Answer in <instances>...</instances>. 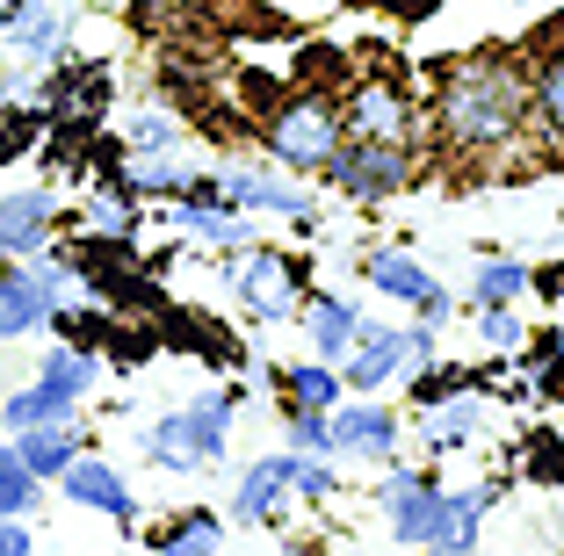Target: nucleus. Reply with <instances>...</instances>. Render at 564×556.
<instances>
[{"instance_id": "nucleus-1", "label": "nucleus", "mask_w": 564, "mask_h": 556, "mask_svg": "<svg viewBox=\"0 0 564 556\" xmlns=\"http://www.w3.org/2000/svg\"><path fill=\"white\" fill-rule=\"evenodd\" d=\"M529 131V66L507 51H464L434 80V138L448 152H499Z\"/></svg>"}, {"instance_id": "nucleus-2", "label": "nucleus", "mask_w": 564, "mask_h": 556, "mask_svg": "<svg viewBox=\"0 0 564 556\" xmlns=\"http://www.w3.org/2000/svg\"><path fill=\"white\" fill-rule=\"evenodd\" d=\"M340 138H348V123H340V101L333 95H312V87H297V95H275L261 116V152L268 166H282V174L297 181H318L333 166V152H340Z\"/></svg>"}, {"instance_id": "nucleus-3", "label": "nucleus", "mask_w": 564, "mask_h": 556, "mask_svg": "<svg viewBox=\"0 0 564 556\" xmlns=\"http://www.w3.org/2000/svg\"><path fill=\"white\" fill-rule=\"evenodd\" d=\"M232 405L239 391H210L182 412H160L145 434V462L152 470H174V477H196L225 462V441H232Z\"/></svg>"}, {"instance_id": "nucleus-4", "label": "nucleus", "mask_w": 564, "mask_h": 556, "mask_svg": "<svg viewBox=\"0 0 564 556\" xmlns=\"http://www.w3.org/2000/svg\"><path fill=\"white\" fill-rule=\"evenodd\" d=\"M413 174H420L413 138H340V152H333V166L318 181L348 203H391L413 188Z\"/></svg>"}, {"instance_id": "nucleus-5", "label": "nucleus", "mask_w": 564, "mask_h": 556, "mask_svg": "<svg viewBox=\"0 0 564 556\" xmlns=\"http://www.w3.org/2000/svg\"><path fill=\"white\" fill-rule=\"evenodd\" d=\"M225 282H232L239 312L261 318V326L297 318V304H304V261H290V253H275V246H232Z\"/></svg>"}, {"instance_id": "nucleus-6", "label": "nucleus", "mask_w": 564, "mask_h": 556, "mask_svg": "<svg viewBox=\"0 0 564 556\" xmlns=\"http://www.w3.org/2000/svg\"><path fill=\"white\" fill-rule=\"evenodd\" d=\"M377 513L391 527V542L405 549H442V513H448V484L434 470H413V462H391L377 484Z\"/></svg>"}, {"instance_id": "nucleus-7", "label": "nucleus", "mask_w": 564, "mask_h": 556, "mask_svg": "<svg viewBox=\"0 0 564 556\" xmlns=\"http://www.w3.org/2000/svg\"><path fill=\"white\" fill-rule=\"evenodd\" d=\"M66 290H73V261H44L36 253V268H0V340H22V332L36 326H58V312H66Z\"/></svg>"}, {"instance_id": "nucleus-8", "label": "nucleus", "mask_w": 564, "mask_h": 556, "mask_svg": "<svg viewBox=\"0 0 564 556\" xmlns=\"http://www.w3.org/2000/svg\"><path fill=\"white\" fill-rule=\"evenodd\" d=\"M362 282L377 296H391V304H405L413 318H427V326H448V312H456V296L442 290V275H434L420 253H405V246L369 253V261H362Z\"/></svg>"}, {"instance_id": "nucleus-9", "label": "nucleus", "mask_w": 564, "mask_h": 556, "mask_svg": "<svg viewBox=\"0 0 564 556\" xmlns=\"http://www.w3.org/2000/svg\"><path fill=\"white\" fill-rule=\"evenodd\" d=\"M217 188L247 217H290V225H304V231H312V217H318L312 188H304L297 174H282V166H217Z\"/></svg>"}, {"instance_id": "nucleus-10", "label": "nucleus", "mask_w": 564, "mask_h": 556, "mask_svg": "<svg viewBox=\"0 0 564 556\" xmlns=\"http://www.w3.org/2000/svg\"><path fill=\"white\" fill-rule=\"evenodd\" d=\"M405 441V419L383 397H340L333 405V456H355V462H399Z\"/></svg>"}, {"instance_id": "nucleus-11", "label": "nucleus", "mask_w": 564, "mask_h": 556, "mask_svg": "<svg viewBox=\"0 0 564 556\" xmlns=\"http://www.w3.org/2000/svg\"><path fill=\"white\" fill-rule=\"evenodd\" d=\"M166 217H174V231H188V239H203V246H225V253H232V246H253V217L239 210V203H225L217 174H196L182 196H174Z\"/></svg>"}, {"instance_id": "nucleus-12", "label": "nucleus", "mask_w": 564, "mask_h": 556, "mask_svg": "<svg viewBox=\"0 0 564 556\" xmlns=\"http://www.w3.org/2000/svg\"><path fill=\"white\" fill-rule=\"evenodd\" d=\"M405 369H413V332H405V326H369V318H362L348 361H340V383H348L355 397H383Z\"/></svg>"}, {"instance_id": "nucleus-13", "label": "nucleus", "mask_w": 564, "mask_h": 556, "mask_svg": "<svg viewBox=\"0 0 564 556\" xmlns=\"http://www.w3.org/2000/svg\"><path fill=\"white\" fill-rule=\"evenodd\" d=\"M58 491H66L73 506L101 513V521L138 527V499H131V484H123V470H117V462H101L95 448H80V456H73L66 470H58Z\"/></svg>"}, {"instance_id": "nucleus-14", "label": "nucleus", "mask_w": 564, "mask_h": 556, "mask_svg": "<svg viewBox=\"0 0 564 556\" xmlns=\"http://www.w3.org/2000/svg\"><path fill=\"white\" fill-rule=\"evenodd\" d=\"M340 123H348V138H420L413 95L391 80H355L348 101H340Z\"/></svg>"}, {"instance_id": "nucleus-15", "label": "nucleus", "mask_w": 564, "mask_h": 556, "mask_svg": "<svg viewBox=\"0 0 564 556\" xmlns=\"http://www.w3.org/2000/svg\"><path fill=\"white\" fill-rule=\"evenodd\" d=\"M51 231H58L51 188H0V253H8V261L51 253Z\"/></svg>"}, {"instance_id": "nucleus-16", "label": "nucleus", "mask_w": 564, "mask_h": 556, "mask_svg": "<svg viewBox=\"0 0 564 556\" xmlns=\"http://www.w3.org/2000/svg\"><path fill=\"white\" fill-rule=\"evenodd\" d=\"M290 448L282 456H261V462H247L239 470V484H232V521L239 527H268V521H282L290 513Z\"/></svg>"}, {"instance_id": "nucleus-17", "label": "nucleus", "mask_w": 564, "mask_h": 556, "mask_svg": "<svg viewBox=\"0 0 564 556\" xmlns=\"http://www.w3.org/2000/svg\"><path fill=\"white\" fill-rule=\"evenodd\" d=\"M117 181L131 188L138 203H145V196L174 203L188 181H196V166L182 160V145H123V152H117Z\"/></svg>"}, {"instance_id": "nucleus-18", "label": "nucleus", "mask_w": 564, "mask_h": 556, "mask_svg": "<svg viewBox=\"0 0 564 556\" xmlns=\"http://www.w3.org/2000/svg\"><path fill=\"white\" fill-rule=\"evenodd\" d=\"M297 318H304V340H312L318 361H348L355 332H362V312H355L348 296H333V290H304Z\"/></svg>"}, {"instance_id": "nucleus-19", "label": "nucleus", "mask_w": 564, "mask_h": 556, "mask_svg": "<svg viewBox=\"0 0 564 556\" xmlns=\"http://www.w3.org/2000/svg\"><path fill=\"white\" fill-rule=\"evenodd\" d=\"M529 123H543L550 138H564V22L529 58Z\"/></svg>"}, {"instance_id": "nucleus-20", "label": "nucleus", "mask_w": 564, "mask_h": 556, "mask_svg": "<svg viewBox=\"0 0 564 556\" xmlns=\"http://www.w3.org/2000/svg\"><path fill=\"white\" fill-rule=\"evenodd\" d=\"M80 448H87V434L73 426V412H66V419H36V426H15V456L30 462V470L44 477V484H58V470H66V462L80 456Z\"/></svg>"}, {"instance_id": "nucleus-21", "label": "nucleus", "mask_w": 564, "mask_h": 556, "mask_svg": "<svg viewBox=\"0 0 564 556\" xmlns=\"http://www.w3.org/2000/svg\"><path fill=\"white\" fill-rule=\"evenodd\" d=\"M0 36H8V51L15 58H30V66H44V58H58V15H51L44 0H8L0 8Z\"/></svg>"}, {"instance_id": "nucleus-22", "label": "nucleus", "mask_w": 564, "mask_h": 556, "mask_svg": "<svg viewBox=\"0 0 564 556\" xmlns=\"http://www.w3.org/2000/svg\"><path fill=\"white\" fill-rule=\"evenodd\" d=\"M478 426H485V405L470 391L442 397V405H427V419H420V441L434 448V456H456V448L478 441Z\"/></svg>"}, {"instance_id": "nucleus-23", "label": "nucleus", "mask_w": 564, "mask_h": 556, "mask_svg": "<svg viewBox=\"0 0 564 556\" xmlns=\"http://www.w3.org/2000/svg\"><path fill=\"white\" fill-rule=\"evenodd\" d=\"M275 391L282 405H312V412H333L340 397H348V383H340V361H290V369H275Z\"/></svg>"}, {"instance_id": "nucleus-24", "label": "nucleus", "mask_w": 564, "mask_h": 556, "mask_svg": "<svg viewBox=\"0 0 564 556\" xmlns=\"http://www.w3.org/2000/svg\"><path fill=\"white\" fill-rule=\"evenodd\" d=\"M36 383H51V391L66 397V405H80V397L101 383V355H95V347H73V340H58V347L44 355V369H36Z\"/></svg>"}, {"instance_id": "nucleus-25", "label": "nucleus", "mask_w": 564, "mask_h": 556, "mask_svg": "<svg viewBox=\"0 0 564 556\" xmlns=\"http://www.w3.org/2000/svg\"><path fill=\"white\" fill-rule=\"evenodd\" d=\"M80 225L95 231V239H109V246H131L138 239V196L123 188V181H109V188H95V196L80 203Z\"/></svg>"}, {"instance_id": "nucleus-26", "label": "nucleus", "mask_w": 564, "mask_h": 556, "mask_svg": "<svg viewBox=\"0 0 564 556\" xmlns=\"http://www.w3.org/2000/svg\"><path fill=\"white\" fill-rule=\"evenodd\" d=\"M535 290V268H521L514 253H485L478 261V275H470V304H521V296Z\"/></svg>"}, {"instance_id": "nucleus-27", "label": "nucleus", "mask_w": 564, "mask_h": 556, "mask_svg": "<svg viewBox=\"0 0 564 556\" xmlns=\"http://www.w3.org/2000/svg\"><path fill=\"white\" fill-rule=\"evenodd\" d=\"M499 491L492 484H464V491H448V513H442V549H470L485 527V513H492Z\"/></svg>"}, {"instance_id": "nucleus-28", "label": "nucleus", "mask_w": 564, "mask_h": 556, "mask_svg": "<svg viewBox=\"0 0 564 556\" xmlns=\"http://www.w3.org/2000/svg\"><path fill=\"white\" fill-rule=\"evenodd\" d=\"M217 542H225V521H217V513H203V506H188V513H174L166 527H152V549H166V556L217 549Z\"/></svg>"}, {"instance_id": "nucleus-29", "label": "nucleus", "mask_w": 564, "mask_h": 556, "mask_svg": "<svg viewBox=\"0 0 564 556\" xmlns=\"http://www.w3.org/2000/svg\"><path fill=\"white\" fill-rule=\"evenodd\" d=\"M36 499H44V477L30 470V462L15 456V441L0 448V513H36Z\"/></svg>"}, {"instance_id": "nucleus-30", "label": "nucleus", "mask_w": 564, "mask_h": 556, "mask_svg": "<svg viewBox=\"0 0 564 556\" xmlns=\"http://www.w3.org/2000/svg\"><path fill=\"white\" fill-rule=\"evenodd\" d=\"M66 397L51 391V383H30V391H15L8 397V405H0V426H8V434H15V426H36V419H66Z\"/></svg>"}, {"instance_id": "nucleus-31", "label": "nucleus", "mask_w": 564, "mask_h": 556, "mask_svg": "<svg viewBox=\"0 0 564 556\" xmlns=\"http://www.w3.org/2000/svg\"><path fill=\"white\" fill-rule=\"evenodd\" d=\"M290 491H297L304 506H326V499H340L333 456H297V448H290Z\"/></svg>"}, {"instance_id": "nucleus-32", "label": "nucleus", "mask_w": 564, "mask_h": 556, "mask_svg": "<svg viewBox=\"0 0 564 556\" xmlns=\"http://www.w3.org/2000/svg\"><path fill=\"white\" fill-rule=\"evenodd\" d=\"M470 383H478V369H434V361H420V377H413V405L427 412V405H442V397L470 391Z\"/></svg>"}, {"instance_id": "nucleus-33", "label": "nucleus", "mask_w": 564, "mask_h": 556, "mask_svg": "<svg viewBox=\"0 0 564 556\" xmlns=\"http://www.w3.org/2000/svg\"><path fill=\"white\" fill-rule=\"evenodd\" d=\"M290 448H297V456H333V412L290 405Z\"/></svg>"}, {"instance_id": "nucleus-34", "label": "nucleus", "mask_w": 564, "mask_h": 556, "mask_svg": "<svg viewBox=\"0 0 564 556\" xmlns=\"http://www.w3.org/2000/svg\"><path fill=\"white\" fill-rule=\"evenodd\" d=\"M478 340L507 355V347H529V326L514 318V304H485V312H478Z\"/></svg>"}, {"instance_id": "nucleus-35", "label": "nucleus", "mask_w": 564, "mask_h": 556, "mask_svg": "<svg viewBox=\"0 0 564 556\" xmlns=\"http://www.w3.org/2000/svg\"><path fill=\"white\" fill-rule=\"evenodd\" d=\"M123 145H182V123H174L166 109H138L131 131H123Z\"/></svg>"}, {"instance_id": "nucleus-36", "label": "nucleus", "mask_w": 564, "mask_h": 556, "mask_svg": "<svg viewBox=\"0 0 564 556\" xmlns=\"http://www.w3.org/2000/svg\"><path fill=\"white\" fill-rule=\"evenodd\" d=\"M529 470L543 477V484H564V448H557V434H535V448H529Z\"/></svg>"}]
</instances>
